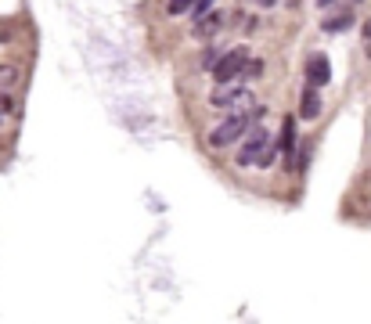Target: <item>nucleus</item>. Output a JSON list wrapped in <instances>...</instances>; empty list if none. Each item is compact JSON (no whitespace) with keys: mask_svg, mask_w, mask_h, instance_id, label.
Listing matches in <instances>:
<instances>
[{"mask_svg":"<svg viewBox=\"0 0 371 324\" xmlns=\"http://www.w3.org/2000/svg\"><path fill=\"white\" fill-rule=\"evenodd\" d=\"M195 8V0H166V11L170 14H184V11H191Z\"/></svg>","mask_w":371,"mask_h":324,"instance_id":"10","label":"nucleus"},{"mask_svg":"<svg viewBox=\"0 0 371 324\" xmlns=\"http://www.w3.org/2000/svg\"><path fill=\"white\" fill-rule=\"evenodd\" d=\"M267 108H249V112H231L228 119H220V126H213V134H209V144L213 148H231V144L238 141V137H245V130L252 126V119L256 116H263Z\"/></svg>","mask_w":371,"mask_h":324,"instance_id":"1","label":"nucleus"},{"mask_svg":"<svg viewBox=\"0 0 371 324\" xmlns=\"http://www.w3.org/2000/svg\"><path fill=\"white\" fill-rule=\"evenodd\" d=\"M217 29H220V14L209 11V19H199V22H195V37H199V40H213Z\"/></svg>","mask_w":371,"mask_h":324,"instance_id":"8","label":"nucleus"},{"mask_svg":"<svg viewBox=\"0 0 371 324\" xmlns=\"http://www.w3.org/2000/svg\"><path fill=\"white\" fill-rule=\"evenodd\" d=\"M364 51H368V58H371V19L364 22Z\"/></svg>","mask_w":371,"mask_h":324,"instance_id":"13","label":"nucleus"},{"mask_svg":"<svg viewBox=\"0 0 371 324\" xmlns=\"http://www.w3.org/2000/svg\"><path fill=\"white\" fill-rule=\"evenodd\" d=\"M249 90L245 87H238V83H228V87H217L213 97H209V105H217V108H228V105H238V101H245Z\"/></svg>","mask_w":371,"mask_h":324,"instance_id":"6","label":"nucleus"},{"mask_svg":"<svg viewBox=\"0 0 371 324\" xmlns=\"http://www.w3.org/2000/svg\"><path fill=\"white\" fill-rule=\"evenodd\" d=\"M213 4H217V0H195V8H191V14H195V22H199V19H205V14L213 11Z\"/></svg>","mask_w":371,"mask_h":324,"instance_id":"11","label":"nucleus"},{"mask_svg":"<svg viewBox=\"0 0 371 324\" xmlns=\"http://www.w3.org/2000/svg\"><path fill=\"white\" fill-rule=\"evenodd\" d=\"M238 159V166H270L274 159H278V141H270L263 130H256V134L241 144V152L234 155Z\"/></svg>","mask_w":371,"mask_h":324,"instance_id":"2","label":"nucleus"},{"mask_svg":"<svg viewBox=\"0 0 371 324\" xmlns=\"http://www.w3.org/2000/svg\"><path fill=\"white\" fill-rule=\"evenodd\" d=\"M299 116H303V119H317V116H321V90H317V87H306V90H303Z\"/></svg>","mask_w":371,"mask_h":324,"instance_id":"7","label":"nucleus"},{"mask_svg":"<svg viewBox=\"0 0 371 324\" xmlns=\"http://www.w3.org/2000/svg\"><path fill=\"white\" fill-rule=\"evenodd\" d=\"M260 72H263V58H249V65H245V76H241V79H256Z\"/></svg>","mask_w":371,"mask_h":324,"instance_id":"12","label":"nucleus"},{"mask_svg":"<svg viewBox=\"0 0 371 324\" xmlns=\"http://www.w3.org/2000/svg\"><path fill=\"white\" fill-rule=\"evenodd\" d=\"M260 4H263V8H270V4H274V0H260Z\"/></svg>","mask_w":371,"mask_h":324,"instance_id":"15","label":"nucleus"},{"mask_svg":"<svg viewBox=\"0 0 371 324\" xmlns=\"http://www.w3.org/2000/svg\"><path fill=\"white\" fill-rule=\"evenodd\" d=\"M296 152H299V137H296V119L285 116L281 119V137H278V155L285 159V170L296 166Z\"/></svg>","mask_w":371,"mask_h":324,"instance_id":"4","label":"nucleus"},{"mask_svg":"<svg viewBox=\"0 0 371 324\" xmlns=\"http://www.w3.org/2000/svg\"><path fill=\"white\" fill-rule=\"evenodd\" d=\"M328 79H332V65L325 54H310L306 58V87H328Z\"/></svg>","mask_w":371,"mask_h":324,"instance_id":"5","label":"nucleus"},{"mask_svg":"<svg viewBox=\"0 0 371 324\" xmlns=\"http://www.w3.org/2000/svg\"><path fill=\"white\" fill-rule=\"evenodd\" d=\"M245 65H249V51H245V47H234V51H228L213 65V79L220 87H228V83H234V79L245 76Z\"/></svg>","mask_w":371,"mask_h":324,"instance_id":"3","label":"nucleus"},{"mask_svg":"<svg viewBox=\"0 0 371 324\" xmlns=\"http://www.w3.org/2000/svg\"><path fill=\"white\" fill-rule=\"evenodd\" d=\"M332 4H335V0H317V8H321V11H325V8H332Z\"/></svg>","mask_w":371,"mask_h":324,"instance_id":"14","label":"nucleus"},{"mask_svg":"<svg viewBox=\"0 0 371 324\" xmlns=\"http://www.w3.org/2000/svg\"><path fill=\"white\" fill-rule=\"evenodd\" d=\"M321 26H325V32H343V29H350V26H353V11L346 8L343 14H335V19H325Z\"/></svg>","mask_w":371,"mask_h":324,"instance_id":"9","label":"nucleus"}]
</instances>
